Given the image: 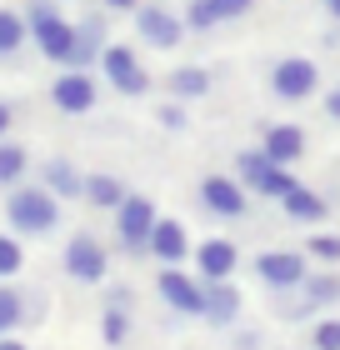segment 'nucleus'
<instances>
[{
    "instance_id": "12",
    "label": "nucleus",
    "mask_w": 340,
    "mask_h": 350,
    "mask_svg": "<svg viewBox=\"0 0 340 350\" xmlns=\"http://www.w3.org/2000/svg\"><path fill=\"white\" fill-rule=\"evenodd\" d=\"M51 100H55V110H66V116H90V110H95L90 70H60L55 85H51Z\"/></svg>"
},
{
    "instance_id": "2",
    "label": "nucleus",
    "mask_w": 340,
    "mask_h": 350,
    "mask_svg": "<svg viewBox=\"0 0 340 350\" xmlns=\"http://www.w3.org/2000/svg\"><path fill=\"white\" fill-rule=\"evenodd\" d=\"M5 220L21 235H51L60 226V200L45 185H15L5 196Z\"/></svg>"
},
{
    "instance_id": "28",
    "label": "nucleus",
    "mask_w": 340,
    "mask_h": 350,
    "mask_svg": "<svg viewBox=\"0 0 340 350\" xmlns=\"http://www.w3.org/2000/svg\"><path fill=\"white\" fill-rule=\"evenodd\" d=\"M305 256H311V260H320V265H340V235H330V230H315L311 241H305Z\"/></svg>"
},
{
    "instance_id": "1",
    "label": "nucleus",
    "mask_w": 340,
    "mask_h": 350,
    "mask_svg": "<svg viewBox=\"0 0 340 350\" xmlns=\"http://www.w3.org/2000/svg\"><path fill=\"white\" fill-rule=\"evenodd\" d=\"M21 15L30 25V40L40 45V55L55 60V66H70V55H75V25L55 10V0H30Z\"/></svg>"
},
{
    "instance_id": "13",
    "label": "nucleus",
    "mask_w": 340,
    "mask_h": 350,
    "mask_svg": "<svg viewBox=\"0 0 340 350\" xmlns=\"http://www.w3.org/2000/svg\"><path fill=\"white\" fill-rule=\"evenodd\" d=\"M240 265V250L235 241H225V235H210V241L196 245V275L200 280H231Z\"/></svg>"
},
{
    "instance_id": "6",
    "label": "nucleus",
    "mask_w": 340,
    "mask_h": 350,
    "mask_svg": "<svg viewBox=\"0 0 340 350\" xmlns=\"http://www.w3.org/2000/svg\"><path fill=\"white\" fill-rule=\"evenodd\" d=\"M255 275L265 280V291H300V280L311 275V256L305 250H261L255 256Z\"/></svg>"
},
{
    "instance_id": "21",
    "label": "nucleus",
    "mask_w": 340,
    "mask_h": 350,
    "mask_svg": "<svg viewBox=\"0 0 340 350\" xmlns=\"http://www.w3.org/2000/svg\"><path fill=\"white\" fill-rule=\"evenodd\" d=\"M300 295H305L311 310H330V306H340V275L330 265H320V270H311V275L300 280Z\"/></svg>"
},
{
    "instance_id": "38",
    "label": "nucleus",
    "mask_w": 340,
    "mask_h": 350,
    "mask_svg": "<svg viewBox=\"0 0 340 350\" xmlns=\"http://www.w3.org/2000/svg\"><path fill=\"white\" fill-rule=\"evenodd\" d=\"M240 350H261V336H240Z\"/></svg>"
},
{
    "instance_id": "5",
    "label": "nucleus",
    "mask_w": 340,
    "mask_h": 350,
    "mask_svg": "<svg viewBox=\"0 0 340 350\" xmlns=\"http://www.w3.org/2000/svg\"><path fill=\"white\" fill-rule=\"evenodd\" d=\"M235 170H240V185H246V190H255V196H265V200H285L290 190L300 185L296 175H290V165H275V161H265L261 150H246Z\"/></svg>"
},
{
    "instance_id": "8",
    "label": "nucleus",
    "mask_w": 340,
    "mask_h": 350,
    "mask_svg": "<svg viewBox=\"0 0 340 350\" xmlns=\"http://www.w3.org/2000/svg\"><path fill=\"white\" fill-rule=\"evenodd\" d=\"M270 90L280 95V100H311L320 90V66L305 55H285L270 66Z\"/></svg>"
},
{
    "instance_id": "7",
    "label": "nucleus",
    "mask_w": 340,
    "mask_h": 350,
    "mask_svg": "<svg viewBox=\"0 0 340 350\" xmlns=\"http://www.w3.org/2000/svg\"><path fill=\"white\" fill-rule=\"evenodd\" d=\"M101 70H105L110 90H120V95H151V70L140 66V55L131 51V45L110 40L105 55H101Z\"/></svg>"
},
{
    "instance_id": "23",
    "label": "nucleus",
    "mask_w": 340,
    "mask_h": 350,
    "mask_svg": "<svg viewBox=\"0 0 340 350\" xmlns=\"http://www.w3.org/2000/svg\"><path fill=\"white\" fill-rule=\"evenodd\" d=\"M166 90H170V100H200V95L210 90V70L205 66H175L170 75H166Z\"/></svg>"
},
{
    "instance_id": "18",
    "label": "nucleus",
    "mask_w": 340,
    "mask_h": 350,
    "mask_svg": "<svg viewBox=\"0 0 340 350\" xmlns=\"http://www.w3.org/2000/svg\"><path fill=\"white\" fill-rule=\"evenodd\" d=\"M240 291H235V280H205V310H200V321H210V325H235L240 321Z\"/></svg>"
},
{
    "instance_id": "22",
    "label": "nucleus",
    "mask_w": 340,
    "mask_h": 350,
    "mask_svg": "<svg viewBox=\"0 0 340 350\" xmlns=\"http://www.w3.org/2000/svg\"><path fill=\"white\" fill-rule=\"evenodd\" d=\"M131 196V190H125V180L120 175H110V170H95V175H86V196L80 200H90L95 211H116V205Z\"/></svg>"
},
{
    "instance_id": "40",
    "label": "nucleus",
    "mask_w": 340,
    "mask_h": 350,
    "mask_svg": "<svg viewBox=\"0 0 340 350\" xmlns=\"http://www.w3.org/2000/svg\"><path fill=\"white\" fill-rule=\"evenodd\" d=\"M55 5H60V0H55Z\"/></svg>"
},
{
    "instance_id": "14",
    "label": "nucleus",
    "mask_w": 340,
    "mask_h": 350,
    "mask_svg": "<svg viewBox=\"0 0 340 350\" xmlns=\"http://www.w3.org/2000/svg\"><path fill=\"white\" fill-rule=\"evenodd\" d=\"M261 155L275 165H296L300 155H305V131L300 125H290V120H275L265 125V135H261Z\"/></svg>"
},
{
    "instance_id": "30",
    "label": "nucleus",
    "mask_w": 340,
    "mask_h": 350,
    "mask_svg": "<svg viewBox=\"0 0 340 350\" xmlns=\"http://www.w3.org/2000/svg\"><path fill=\"white\" fill-rule=\"evenodd\" d=\"M311 350H340V321H335V315L315 321V330H311Z\"/></svg>"
},
{
    "instance_id": "20",
    "label": "nucleus",
    "mask_w": 340,
    "mask_h": 350,
    "mask_svg": "<svg viewBox=\"0 0 340 350\" xmlns=\"http://www.w3.org/2000/svg\"><path fill=\"white\" fill-rule=\"evenodd\" d=\"M280 211L296 220V226H320V220H326V196H320V190H311V185H296L290 190V196L280 200Z\"/></svg>"
},
{
    "instance_id": "36",
    "label": "nucleus",
    "mask_w": 340,
    "mask_h": 350,
    "mask_svg": "<svg viewBox=\"0 0 340 350\" xmlns=\"http://www.w3.org/2000/svg\"><path fill=\"white\" fill-rule=\"evenodd\" d=\"M105 10H140V0H101Z\"/></svg>"
},
{
    "instance_id": "32",
    "label": "nucleus",
    "mask_w": 340,
    "mask_h": 350,
    "mask_svg": "<svg viewBox=\"0 0 340 350\" xmlns=\"http://www.w3.org/2000/svg\"><path fill=\"white\" fill-rule=\"evenodd\" d=\"M275 315H280V321H311V306H305V295L300 300H280V310H275Z\"/></svg>"
},
{
    "instance_id": "24",
    "label": "nucleus",
    "mask_w": 340,
    "mask_h": 350,
    "mask_svg": "<svg viewBox=\"0 0 340 350\" xmlns=\"http://www.w3.org/2000/svg\"><path fill=\"white\" fill-rule=\"evenodd\" d=\"M25 170H30V155H25V146H15V140H0V185L5 190H15L25 180Z\"/></svg>"
},
{
    "instance_id": "31",
    "label": "nucleus",
    "mask_w": 340,
    "mask_h": 350,
    "mask_svg": "<svg viewBox=\"0 0 340 350\" xmlns=\"http://www.w3.org/2000/svg\"><path fill=\"white\" fill-rule=\"evenodd\" d=\"M155 120L166 125V131H185V125H190V105L185 100H170V105L155 110Z\"/></svg>"
},
{
    "instance_id": "17",
    "label": "nucleus",
    "mask_w": 340,
    "mask_h": 350,
    "mask_svg": "<svg viewBox=\"0 0 340 350\" xmlns=\"http://www.w3.org/2000/svg\"><path fill=\"white\" fill-rule=\"evenodd\" d=\"M105 45H110V40H105V21H101V15L75 21V55H70L66 70H90V66H101Z\"/></svg>"
},
{
    "instance_id": "39",
    "label": "nucleus",
    "mask_w": 340,
    "mask_h": 350,
    "mask_svg": "<svg viewBox=\"0 0 340 350\" xmlns=\"http://www.w3.org/2000/svg\"><path fill=\"white\" fill-rule=\"evenodd\" d=\"M326 5H330V15H335V21H340V0H326Z\"/></svg>"
},
{
    "instance_id": "37",
    "label": "nucleus",
    "mask_w": 340,
    "mask_h": 350,
    "mask_svg": "<svg viewBox=\"0 0 340 350\" xmlns=\"http://www.w3.org/2000/svg\"><path fill=\"white\" fill-rule=\"evenodd\" d=\"M0 350H30L25 340H15V336H0Z\"/></svg>"
},
{
    "instance_id": "11",
    "label": "nucleus",
    "mask_w": 340,
    "mask_h": 350,
    "mask_svg": "<svg viewBox=\"0 0 340 350\" xmlns=\"http://www.w3.org/2000/svg\"><path fill=\"white\" fill-rule=\"evenodd\" d=\"M200 200L210 215L220 220H240L246 215V185H240V175H205L200 180Z\"/></svg>"
},
{
    "instance_id": "4",
    "label": "nucleus",
    "mask_w": 340,
    "mask_h": 350,
    "mask_svg": "<svg viewBox=\"0 0 340 350\" xmlns=\"http://www.w3.org/2000/svg\"><path fill=\"white\" fill-rule=\"evenodd\" d=\"M60 265H66V275L80 280V285H101L110 275V250L95 241V235L75 230L70 241H66V250H60Z\"/></svg>"
},
{
    "instance_id": "35",
    "label": "nucleus",
    "mask_w": 340,
    "mask_h": 350,
    "mask_svg": "<svg viewBox=\"0 0 340 350\" xmlns=\"http://www.w3.org/2000/svg\"><path fill=\"white\" fill-rule=\"evenodd\" d=\"M326 116H330V120H340V85L326 95Z\"/></svg>"
},
{
    "instance_id": "15",
    "label": "nucleus",
    "mask_w": 340,
    "mask_h": 350,
    "mask_svg": "<svg viewBox=\"0 0 340 350\" xmlns=\"http://www.w3.org/2000/svg\"><path fill=\"white\" fill-rule=\"evenodd\" d=\"M250 5H255V0H190V5H185V30L231 25V21H240Z\"/></svg>"
},
{
    "instance_id": "10",
    "label": "nucleus",
    "mask_w": 340,
    "mask_h": 350,
    "mask_svg": "<svg viewBox=\"0 0 340 350\" xmlns=\"http://www.w3.org/2000/svg\"><path fill=\"white\" fill-rule=\"evenodd\" d=\"M135 36L151 51H175L185 40V15H170L166 5H140L135 10Z\"/></svg>"
},
{
    "instance_id": "27",
    "label": "nucleus",
    "mask_w": 340,
    "mask_h": 350,
    "mask_svg": "<svg viewBox=\"0 0 340 350\" xmlns=\"http://www.w3.org/2000/svg\"><path fill=\"white\" fill-rule=\"evenodd\" d=\"M21 321H25V295L15 285H0V336H15Z\"/></svg>"
},
{
    "instance_id": "16",
    "label": "nucleus",
    "mask_w": 340,
    "mask_h": 350,
    "mask_svg": "<svg viewBox=\"0 0 340 350\" xmlns=\"http://www.w3.org/2000/svg\"><path fill=\"white\" fill-rule=\"evenodd\" d=\"M185 256H190V230L181 226V220L160 215L155 230H151V260H160V265H181Z\"/></svg>"
},
{
    "instance_id": "26",
    "label": "nucleus",
    "mask_w": 340,
    "mask_h": 350,
    "mask_svg": "<svg viewBox=\"0 0 340 350\" xmlns=\"http://www.w3.org/2000/svg\"><path fill=\"white\" fill-rule=\"evenodd\" d=\"M25 36H30L25 15L21 10H0V55H15L25 45Z\"/></svg>"
},
{
    "instance_id": "33",
    "label": "nucleus",
    "mask_w": 340,
    "mask_h": 350,
    "mask_svg": "<svg viewBox=\"0 0 340 350\" xmlns=\"http://www.w3.org/2000/svg\"><path fill=\"white\" fill-rule=\"evenodd\" d=\"M105 306L131 310V306H135V291H131V285H110V291H105Z\"/></svg>"
},
{
    "instance_id": "3",
    "label": "nucleus",
    "mask_w": 340,
    "mask_h": 350,
    "mask_svg": "<svg viewBox=\"0 0 340 350\" xmlns=\"http://www.w3.org/2000/svg\"><path fill=\"white\" fill-rule=\"evenodd\" d=\"M110 215H116L120 245L131 250V256H151V230H155V220H160L155 200H151V196H125Z\"/></svg>"
},
{
    "instance_id": "34",
    "label": "nucleus",
    "mask_w": 340,
    "mask_h": 350,
    "mask_svg": "<svg viewBox=\"0 0 340 350\" xmlns=\"http://www.w3.org/2000/svg\"><path fill=\"white\" fill-rule=\"evenodd\" d=\"M10 120H15V110H10V100H0V140L10 135Z\"/></svg>"
},
{
    "instance_id": "9",
    "label": "nucleus",
    "mask_w": 340,
    "mask_h": 350,
    "mask_svg": "<svg viewBox=\"0 0 340 350\" xmlns=\"http://www.w3.org/2000/svg\"><path fill=\"white\" fill-rule=\"evenodd\" d=\"M155 291H160V300L175 310V315H200L205 310V280L200 275H190V270H181V265H166L155 275Z\"/></svg>"
},
{
    "instance_id": "29",
    "label": "nucleus",
    "mask_w": 340,
    "mask_h": 350,
    "mask_svg": "<svg viewBox=\"0 0 340 350\" xmlns=\"http://www.w3.org/2000/svg\"><path fill=\"white\" fill-rule=\"evenodd\" d=\"M21 265H25V250L15 235H0V280H15L21 275Z\"/></svg>"
},
{
    "instance_id": "25",
    "label": "nucleus",
    "mask_w": 340,
    "mask_h": 350,
    "mask_svg": "<svg viewBox=\"0 0 340 350\" xmlns=\"http://www.w3.org/2000/svg\"><path fill=\"white\" fill-rule=\"evenodd\" d=\"M101 340H105L110 350H120L125 340H131V310L105 306V310H101Z\"/></svg>"
},
{
    "instance_id": "19",
    "label": "nucleus",
    "mask_w": 340,
    "mask_h": 350,
    "mask_svg": "<svg viewBox=\"0 0 340 350\" xmlns=\"http://www.w3.org/2000/svg\"><path fill=\"white\" fill-rule=\"evenodd\" d=\"M40 185L51 190L55 200H80L86 196V175H80L66 155H55V161H45V170H40Z\"/></svg>"
}]
</instances>
